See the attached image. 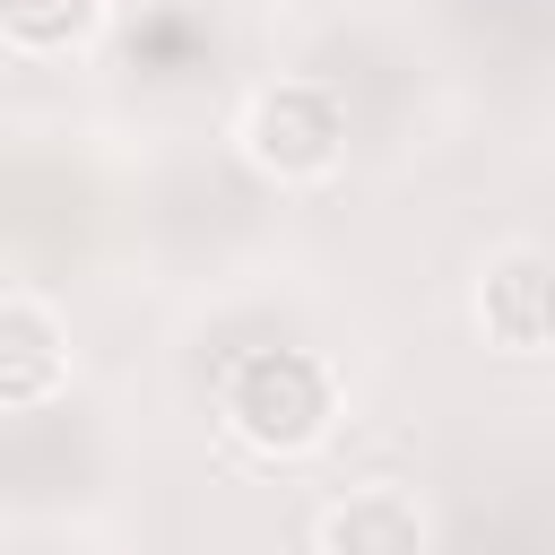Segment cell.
I'll use <instances>...</instances> for the list:
<instances>
[{
  "label": "cell",
  "instance_id": "1",
  "mask_svg": "<svg viewBox=\"0 0 555 555\" xmlns=\"http://www.w3.org/2000/svg\"><path fill=\"white\" fill-rule=\"evenodd\" d=\"M217 416L260 460H304L338 425V373L312 347H243L217 382Z\"/></svg>",
  "mask_w": 555,
  "mask_h": 555
},
{
  "label": "cell",
  "instance_id": "2",
  "mask_svg": "<svg viewBox=\"0 0 555 555\" xmlns=\"http://www.w3.org/2000/svg\"><path fill=\"white\" fill-rule=\"evenodd\" d=\"M234 139H243V156L269 173V182H330L338 165H347V104L321 87V78H269L251 104H243V121H234Z\"/></svg>",
  "mask_w": 555,
  "mask_h": 555
},
{
  "label": "cell",
  "instance_id": "3",
  "mask_svg": "<svg viewBox=\"0 0 555 555\" xmlns=\"http://www.w3.org/2000/svg\"><path fill=\"white\" fill-rule=\"evenodd\" d=\"M486 347L503 356H546L555 347V251L546 243H503L486 269H477V295H468Z\"/></svg>",
  "mask_w": 555,
  "mask_h": 555
},
{
  "label": "cell",
  "instance_id": "4",
  "mask_svg": "<svg viewBox=\"0 0 555 555\" xmlns=\"http://www.w3.org/2000/svg\"><path fill=\"white\" fill-rule=\"evenodd\" d=\"M69 390V330L35 295H0V416L52 408Z\"/></svg>",
  "mask_w": 555,
  "mask_h": 555
},
{
  "label": "cell",
  "instance_id": "5",
  "mask_svg": "<svg viewBox=\"0 0 555 555\" xmlns=\"http://www.w3.org/2000/svg\"><path fill=\"white\" fill-rule=\"evenodd\" d=\"M321 555H434V520L408 486H347L321 503Z\"/></svg>",
  "mask_w": 555,
  "mask_h": 555
},
{
  "label": "cell",
  "instance_id": "6",
  "mask_svg": "<svg viewBox=\"0 0 555 555\" xmlns=\"http://www.w3.org/2000/svg\"><path fill=\"white\" fill-rule=\"evenodd\" d=\"M113 26V0H0V52L17 61H69Z\"/></svg>",
  "mask_w": 555,
  "mask_h": 555
}]
</instances>
